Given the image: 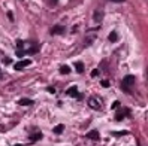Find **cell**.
I'll return each mask as SVG.
<instances>
[{
    "instance_id": "obj_1",
    "label": "cell",
    "mask_w": 148,
    "mask_h": 146,
    "mask_svg": "<svg viewBox=\"0 0 148 146\" xmlns=\"http://www.w3.org/2000/svg\"><path fill=\"white\" fill-rule=\"evenodd\" d=\"M133 84H135V76L127 75L126 78L123 79V90H124V91H129V88L132 87Z\"/></svg>"
},
{
    "instance_id": "obj_2",
    "label": "cell",
    "mask_w": 148,
    "mask_h": 146,
    "mask_svg": "<svg viewBox=\"0 0 148 146\" xmlns=\"http://www.w3.org/2000/svg\"><path fill=\"white\" fill-rule=\"evenodd\" d=\"M66 94H67V96H72V97H75V98H81V97H82L81 94L78 92L76 87H71V88H69V90L66 91Z\"/></svg>"
},
{
    "instance_id": "obj_3",
    "label": "cell",
    "mask_w": 148,
    "mask_h": 146,
    "mask_svg": "<svg viewBox=\"0 0 148 146\" xmlns=\"http://www.w3.org/2000/svg\"><path fill=\"white\" fill-rule=\"evenodd\" d=\"M30 64H32L30 60H23V61H20V63L15 64V70H21V69L27 67V66H30Z\"/></svg>"
},
{
    "instance_id": "obj_4",
    "label": "cell",
    "mask_w": 148,
    "mask_h": 146,
    "mask_svg": "<svg viewBox=\"0 0 148 146\" xmlns=\"http://www.w3.org/2000/svg\"><path fill=\"white\" fill-rule=\"evenodd\" d=\"M88 106L93 107V109H96V110H99V109H100V103L96 100V98H90V100H88Z\"/></svg>"
},
{
    "instance_id": "obj_5",
    "label": "cell",
    "mask_w": 148,
    "mask_h": 146,
    "mask_svg": "<svg viewBox=\"0 0 148 146\" xmlns=\"http://www.w3.org/2000/svg\"><path fill=\"white\" fill-rule=\"evenodd\" d=\"M18 105H21V106H32V105H33V100H29V98H21V100L18 101Z\"/></svg>"
},
{
    "instance_id": "obj_6",
    "label": "cell",
    "mask_w": 148,
    "mask_h": 146,
    "mask_svg": "<svg viewBox=\"0 0 148 146\" xmlns=\"http://www.w3.org/2000/svg\"><path fill=\"white\" fill-rule=\"evenodd\" d=\"M87 137L91 140H99V133L97 131H90L88 134H87Z\"/></svg>"
},
{
    "instance_id": "obj_7",
    "label": "cell",
    "mask_w": 148,
    "mask_h": 146,
    "mask_svg": "<svg viewBox=\"0 0 148 146\" xmlns=\"http://www.w3.org/2000/svg\"><path fill=\"white\" fill-rule=\"evenodd\" d=\"M127 113H129V110H127V109H123L120 113H117V116H115V118H117V121H121V119H123Z\"/></svg>"
},
{
    "instance_id": "obj_8",
    "label": "cell",
    "mask_w": 148,
    "mask_h": 146,
    "mask_svg": "<svg viewBox=\"0 0 148 146\" xmlns=\"http://www.w3.org/2000/svg\"><path fill=\"white\" fill-rule=\"evenodd\" d=\"M75 69H76L78 73H82V72H84V64L79 63V61H76V63H75Z\"/></svg>"
},
{
    "instance_id": "obj_9",
    "label": "cell",
    "mask_w": 148,
    "mask_h": 146,
    "mask_svg": "<svg viewBox=\"0 0 148 146\" xmlns=\"http://www.w3.org/2000/svg\"><path fill=\"white\" fill-rule=\"evenodd\" d=\"M60 73H63V75L71 73V67H69V66H62V67H60Z\"/></svg>"
},
{
    "instance_id": "obj_10",
    "label": "cell",
    "mask_w": 148,
    "mask_h": 146,
    "mask_svg": "<svg viewBox=\"0 0 148 146\" xmlns=\"http://www.w3.org/2000/svg\"><path fill=\"white\" fill-rule=\"evenodd\" d=\"M63 130H64V125H57V127L54 128V133H56V134H62Z\"/></svg>"
},
{
    "instance_id": "obj_11",
    "label": "cell",
    "mask_w": 148,
    "mask_h": 146,
    "mask_svg": "<svg viewBox=\"0 0 148 146\" xmlns=\"http://www.w3.org/2000/svg\"><path fill=\"white\" fill-rule=\"evenodd\" d=\"M109 40H111V42H117V33H115V31H112V33L109 34Z\"/></svg>"
},
{
    "instance_id": "obj_12",
    "label": "cell",
    "mask_w": 148,
    "mask_h": 146,
    "mask_svg": "<svg viewBox=\"0 0 148 146\" xmlns=\"http://www.w3.org/2000/svg\"><path fill=\"white\" fill-rule=\"evenodd\" d=\"M63 31H64V29L63 27H58V25L53 29V33H63Z\"/></svg>"
},
{
    "instance_id": "obj_13",
    "label": "cell",
    "mask_w": 148,
    "mask_h": 146,
    "mask_svg": "<svg viewBox=\"0 0 148 146\" xmlns=\"http://www.w3.org/2000/svg\"><path fill=\"white\" fill-rule=\"evenodd\" d=\"M102 16H103V15H102V12H96L94 20H96V21H100V20H102Z\"/></svg>"
},
{
    "instance_id": "obj_14",
    "label": "cell",
    "mask_w": 148,
    "mask_h": 146,
    "mask_svg": "<svg viewBox=\"0 0 148 146\" xmlns=\"http://www.w3.org/2000/svg\"><path fill=\"white\" fill-rule=\"evenodd\" d=\"M102 87L108 88V87H109V81H102Z\"/></svg>"
},
{
    "instance_id": "obj_15",
    "label": "cell",
    "mask_w": 148,
    "mask_h": 146,
    "mask_svg": "<svg viewBox=\"0 0 148 146\" xmlns=\"http://www.w3.org/2000/svg\"><path fill=\"white\" fill-rule=\"evenodd\" d=\"M91 76H93V78H96V76H99V70H93V72H91Z\"/></svg>"
},
{
    "instance_id": "obj_16",
    "label": "cell",
    "mask_w": 148,
    "mask_h": 146,
    "mask_svg": "<svg viewBox=\"0 0 148 146\" xmlns=\"http://www.w3.org/2000/svg\"><path fill=\"white\" fill-rule=\"evenodd\" d=\"M118 106H120L118 101H114V103H112V109H115V107H118Z\"/></svg>"
},
{
    "instance_id": "obj_17",
    "label": "cell",
    "mask_w": 148,
    "mask_h": 146,
    "mask_svg": "<svg viewBox=\"0 0 148 146\" xmlns=\"http://www.w3.org/2000/svg\"><path fill=\"white\" fill-rule=\"evenodd\" d=\"M115 134H120V136H123V134H127V131H120V133H115Z\"/></svg>"
},
{
    "instance_id": "obj_18",
    "label": "cell",
    "mask_w": 148,
    "mask_h": 146,
    "mask_svg": "<svg viewBox=\"0 0 148 146\" xmlns=\"http://www.w3.org/2000/svg\"><path fill=\"white\" fill-rule=\"evenodd\" d=\"M112 2H117V3H121V2H124V0H112Z\"/></svg>"
},
{
    "instance_id": "obj_19",
    "label": "cell",
    "mask_w": 148,
    "mask_h": 146,
    "mask_svg": "<svg viewBox=\"0 0 148 146\" xmlns=\"http://www.w3.org/2000/svg\"><path fill=\"white\" fill-rule=\"evenodd\" d=\"M51 2H53V3H56V2H57V0H51Z\"/></svg>"
},
{
    "instance_id": "obj_20",
    "label": "cell",
    "mask_w": 148,
    "mask_h": 146,
    "mask_svg": "<svg viewBox=\"0 0 148 146\" xmlns=\"http://www.w3.org/2000/svg\"><path fill=\"white\" fill-rule=\"evenodd\" d=\"M14 146H23V145H14Z\"/></svg>"
}]
</instances>
